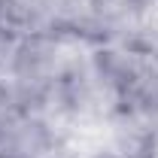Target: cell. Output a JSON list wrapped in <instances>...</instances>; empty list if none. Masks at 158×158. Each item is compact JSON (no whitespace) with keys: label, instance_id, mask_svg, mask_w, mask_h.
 <instances>
[{"label":"cell","instance_id":"6da1fadb","mask_svg":"<svg viewBox=\"0 0 158 158\" xmlns=\"http://www.w3.org/2000/svg\"><path fill=\"white\" fill-rule=\"evenodd\" d=\"M152 6L155 0H85V12L100 27L106 43H122L140 31L149 21Z\"/></svg>","mask_w":158,"mask_h":158},{"label":"cell","instance_id":"7a4b0ae2","mask_svg":"<svg viewBox=\"0 0 158 158\" xmlns=\"http://www.w3.org/2000/svg\"><path fill=\"white\" fill-rule=\"evenodd\" d=\"M113 152L118 158H158V128L137 113L116 110L110 116Z\"/></svg>","mask_w":158,"mask_h":158},{"label":"cell","instance_id":"3957f363","mask_svg":"<svg viewBox=\"0 0 158 158\" xmlns=\"http://www.w3.org/2000/svg\"><path fill=\"white\" fill-rule=\"evenodd\" d=\"M122 43H128L134 52H140L146 61H152L158 67V24H149V21H146L140 31H134L131 37L122 40Z\"/></svg>","mask_w":158,"mask_h":158},{"label":"cell","instance_id":"277c9868","mask_svg":"<svg viewBox=\"0 0 158 158\" xmlns=\"http://www.w3.org/2000/svg\"><path fill=\"white\" fill-rule=\"evenodd\" d=\"M91 158H118V155H116V152H113V149H106V152H94V155H91Z\"/></svg>","mask_w":158,"mask_h":158},{"label":"cell","instance_id":"5b68a950","mask_svg":"<svg viewBox=\"0 0 158 158\" xmlns=\"http://www.w3.org/2000/svg\"><path fill=\"white\" fill-rule=\"evenodd\" d=\"M52 158H64V155H61V152H58V155H52Z\"/></svg>","mask_w":158,"mask_h":158}]
</instances>
